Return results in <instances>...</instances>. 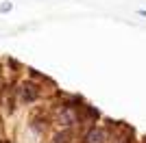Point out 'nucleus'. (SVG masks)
Returning <instances> with one entry per match:
<instances>
[{
  "mask_svg": "<svg viewBox=\"0 0 146 143\" xmlns=\"http://www.w3.org/2000/svg\"><path fill=\"white\" fill-rule=\"evenodd\" d=\"M79 113L76 108L70 106V104H61V106L55 108V124L57 128H74L79 124Z\"/></svg>",
  "mask_w": 146,
  "mask_h": 143,
  "instance_id": "obj_1",
  "label": "nucleus"
},
{
  "mask_svg": "<svg viewBox=\"0 0 146 143\" xmlns=\"http://www.w3.org/2000/svg\"><path fill=\"white\" fill-rule=\"evenodd\" d=\"M15 95H18V100L22 102V104H33V102H37L39 98H42V91H39V87H37L35 83L26 80V83H22L18 87Z\"/></svg>",
  "mask_w": 146,
  "mask_h": 143,
  "instance_id": "obj_2",
  "label": "nucleus"
},
{
  "mask_svg": "<svg viewBox=\"0 0 146 143\" xmlns=\"http://www.w3.org/2000/svg\"><path fill=\"white\" fill-rule=\"evenodd\" d=\"M83 141H85V143H105V141H107V130L100 128V126H94V128L87 130V134H85Z\"/></svg>",
  "mask_w": 146,
  "mask_h": 143,
  "instance_id": "obj_3",
  "label": "nucleus"
},
{
  "mask_svg": "<svg viewBox=\"0 0 146 143\" xmlns=\"http://www.w3.org/2000/svg\"><path fill=\"white\" fill-rule=\"evenodd\" d=\"M72 139H74L72 128H59L52 134V143H72Z\"/></svg>",
  "mask_w": 146,
  "mask_h": 143,
  "instance_id": "obj_4",
  "label": "nucleus"
},
{
  "mask_svg": "<svg viewBox=\"0 0 146 143\" xmlns=\"http://www.w3.org/2000/svg\"><path fill=\"white\" fill-rule=\"evenodd\" d=\"M11 2H2V5H0V13H9V11H11Z\"/></svg>",
  "mask_w": 146,
  "mask_h": 143,
  "instance_id": "obj_5",
  "label": "nucleus"
}]
</instances>
